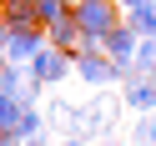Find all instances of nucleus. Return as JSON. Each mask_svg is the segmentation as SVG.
<instances>
[{
  "mask_svg": "<svg viewBox=\"0 0 156 146\" xmlns=\"http://www.w3.org/2000/svg\"><path fill=\"white\" fill-rule=\"evenodd\" d=\"M45 41L61 45V51H76V45H81V25H76V15H66V20H55V25H45Z\"/></svg>",
  "mask_w": 156,
  "mask_h": 146,
  "instance_id": "obj_7",
  "label": "nucleus"
},
{
  "mask_svg": "<svg viewBox=\"0 0 156 146\" xmlns=\"http://www.w3.org/2000/svg\"><path fill=\"white\" fill-rule=\"evenodd\" d=\"M25 5H35V0H25Z\"/></svg>",
  "mask_w": 156,
  "mask_h": 146,
  "instance_id": "obj_18",
  "label": "nucleus"
},
{
  "mask_svg": "<svg viewBox=\"0 0 156 146\" xmlns=\"http://www.w3.org/2000/svg\"><path fill=\"white\" fill-rule=\"evenodd\" d=\"M20 146H51V141H45V131H41V136H30V141H20Z\"/></svg>",
  "mask_w": 156,
  "mask_h": 146,
  "instance_id": "obj_16",
  "label": "nucleus"
},
{
  "mask_svg": "<svg viewBox=\"0 0 156 146\" xmlns=\"http://www.w3.org/2000/svg\"><path fill=\"white\" fill-rule=\"evenodd\" d=\"M71 71H76V51H61V45H51V41L30 55V76L41 86H61Z\"/></svg>",
  "mask_w": 156,
  "mask_h": 146,
  "instance_id": "obj_1",
  "label": "nucleus"
},
{
  "mask_svg": "<svg viewBox=\"0 0 156 146\" xmlns=\"http://www.w3.org/2000/svg\"><path fill=\"white\" fill-rule=\"evenodd\" d=\"M55 146H91L86 136H66V141H55Z\"/></svg>",
  "mask_w": 156,
  "mask_h": 146,
  "instance_id": "obj_14",
  "label": "nucleus"
},
{
  "mask_svg": "<svg viewBox=\"0 0 156 146\" xmlns=\"http://www.w3.org/2000/svg\"><path fill=\"white\" fill-rule=\"evenodd\" d=\"M126 146H156V111H136V126L126 131Z\"/></svg>",
  "mask_w": 156,
  "mask_h": 146,
  "instance_id": "obj_8",
  "label": "nucleus"
},
{
  "mask_svg": "<svg viewBox=\"0 0 156 146\" xmlns=\"http://www.w3.org/2000/svg\"><path fill=\"white\" fill-rule=\"evenodd\" d=\"M121 101L131 111H156V76H131L126 91H121Z\"/></svg>",
  "mask_w": 156,
  "mask_h": 146,
  "instance_id": "obj_6",
  "label": "nucleus"
},
{
  "mask_svg": "<svg viewBox=\"0 0 156 146\" xmlns=\"http://www.w3.org/2000/svg\"><path fill=\"white\" fill-rule=\"evenodd\" d=\"M20 106H25L20 96L0 86V131H15V116H20Z\"/></svg>",
  "mask_w": 156,
  "mask_h": 146,
  "instance_id": "obj_13",
  "label": "nucleus"
},
{
  "mask_svg": "<svg viewBox=\"0 0 156 146\" xmlns=\"http://www.w3.org/2000/svg\"><path fill=\"white\" fill-rule=\"evenodd\" d=\"M41 131H45V116L35 111V106H20V116H15V136L30 141V136H41Z\"/></svg>",
  "mask_w": 156,
  "mask_h": 146,
  "instance_id": "obj_9",
  "label": "nucleus"
},
{
  "mask_svg": "<svg viewBox=\"0 0 156 146\" xmlns=\"http://www.w3.org/2000/svg\"><path fill=\"white\" fill-rule=\"evenodd\" d=\"M66 15H71V0H35V20L41 25H55Z\"/></svg>",
  "mask_w": 156,
  "mask_h": 146,
  "instance_id": "obj_12",
  "label": "nucleus"
},
{
  "mask_svg": "<svg viewBox=\"0 0 156 146\" xmlns=\"http://www.w3.org/2000/svg\"><path fill=\"white\" fill-rule=\"evenodd\" d=\"M71 5H76V0H71Z\"/></svg>",
  "mask_w": 156,
  "mask_h": 146,
  "instance_id": "obj_19",
  "label": "nucleus"
},
{
  "mask_svg": "<svg viewBox=\"0 0 156 146\" xmlns=\"http://www.w3.org/2000/svg\"><path fill=\"white\" fill-rule=\"evenodd\" d=\"M76 76L86 86H111V55L106 51H76Z\"/></svg>",
  "mask_w": 156,
  "mask_h": 146,
  "instance_id": "obj_5",
  "label": "nucleus"
},
{
  "mask_svg": "<svg viewBox=\"0 0 156 146\" xmlns=\"http://www.w3.org/2000/svg\"><path fill=\"white\" fill-rule=\"evenodd\" d=\"M71 15H76V25H81L86 35H106L126 10H121V0H76Z\"/></svg>",
  "mask_w": 156,
  "mask_h": 146,
  "instance_id": "obj_2",
  "label": "nucleus"
},
{
  "mask_svg": "<svg viewBox=\"0 0 156 146\" xmlns=\"http://www.w3.org/2000/svg\"><path fill=\"white\" fill-rule=\"evenodd\" d=\"M136 5H146V0H121V10H136Z\"/></svg>",
  "mask_w": 156,
  "mask_h": 146,
  "instance_id": "obj_17",
  "label": "nucleus"
},
{
  "mask_svg": "<svg viewBox=\"0 0 156 146\" xmlns=\"http://www.w3.org/2000/svg\"><path fill=\"white\" fill-rule=\"evenodd\" d=\"M136 45H141V35H136V25L126 20V15H121V20H116L111 30L101 35V51L111 55V61H126V66H131V55H136Z\"/></svg>",
  "mask_w": 156,
  "mask_h": 146,
  "instance_id": "obj_4",
  "label": "nucleus"
},
{
  "mask_svg": "<svg viewBox=\"0 0 156 146\" xmlns=\"http://www.w3.org/2000/svg\"><path fill=\"white\" fill-rule=\"evenodd\" d=\"M126 20L136 25V35H156V0H146V5H136V10H126Z\"/></svg>",
  "mask_w": 156,
  "mask_h": 146,
  "instance_id": "obj_11",
  "label": "nucleus"
},
{
  "mask_svg": "<svg viewBox=\"0 0 156 146\" xmlns=\"http://www.w3.org/2000/svg\"><path fill=\"white\" fill-rule=\"evenodd\" d=\"M131 66H136V76H156V35H141V45H136Z\"/></svg>",
  "mask_w": 156,
  "mask_h": 146,
  "instance_id": "obj_10",
  "label": "nucleus"
},
{
  "mask_svg": "<svg viewBox=\"0 0 156 146\" xmlns=\"http://www.w3.org/2000/svg\"><path fill=\"white\" fill-rule=\"evenodd\" d=\"M101 146H126V141H121L116 131H106V141H101Z\"/></svg>",
  "mask_w": 156,
  "mask_h": 146,
  "instance_id": "obj_15",
  "label": "nucleus"
},
{
  "mask_svg": "<svg viewBox=\"0 0 156 146\" xmlns=\"http://www.w3.org/2000/svg\"><path fill=\"white\" fill-rule=\"evenodd\" d=\"M45 45V25H5V41H0V51H5V61L15 66H30V55Z\"/></svg>",
  "mask_w": 156,
  "mask_h": 146,
  "instance_id": "obj_3",
  "label": "nucleus"
}]
</instances>
